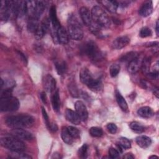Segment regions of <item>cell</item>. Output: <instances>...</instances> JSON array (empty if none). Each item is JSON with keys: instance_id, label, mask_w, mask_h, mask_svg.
<instances>
[{"instance_id": "cell-39", "label": "cell", "mask_w": 159, "mask_h": 159, "mask_svg": "<svg viewBox=\"0 0 159 159\" xmlns=\"http://www.w3.org/2000/svg\"><path fill=\"white\" fill-rule=\"evenodd\" d=\"M42 116H43V117L44 119L46 125L48 126V127L49 128L50 123L49 122V119H48V116L47 114V112H46V111L45 110V109L43 107H42Z\"/></svg>"}, {"instance_id": "cell-10", "label": "cell", "mask_w": 159, "mask_h": 159, "mask_svg": "<svg viewBox=\"0 0 159 159\" xmlns=\"http://www.w3.org/2000/svg\"><path fill=\"white\" fill-rule=\"evenodd\" d=\"M11 134L20 140H30L33 138L31 133L23 129H13Z\"/></svg>"}, {"instance_id": "cell-40", "label": "cell", "mask_w": 159, "mask_h": 159, "mask_svg": "<svg viewBox=\"0 0 159 159\" xmlns=\"http://www.w3.org/2000/svg\"><path fill=\"white\" fill-rule=\"evenodd\" d=\"M40 98H41L42 102H43L44 104H46V103H47V96H46V94L45 93V92H42V93L40 94Z\"/></svg>"}, {"instance_id": "cell-12", "label": "cell", "mask_w": 159, "mask_h": 159, "mask_svg": "<svg viewBox=\"0 0 159 159\" xmlns=\"http://www.w3.org/2000/svg\"><path fill=\"white\" fill-rule=\"evenodd\" d=\"M80 14L84 25L89 26L92 22L91 13L87 7L83 6L80 9Z\"/></svg>"}, {"instance_id": "cell-16", "label": "cell", "mask_w": 159, "mask_h": 159, "mask_svg": "<svg viewBox=\"0 0 159 159\" xmlns=\"http://www.w3.org/2000/svg\"><path fill=\"white\" fill-rule=\"evenodd\" d=\"M45 6H46L45 2L42 1H36L34 14L32 17L39 19V17L41 16V15L43 14L45 9Z\"/></svg>"}, {"instance_id": "cell-33", "label": "cell", "mask_w": 159, "mask_h": 159, "mask_svg": "<svg viewBox=\"0 0 159 159\" xmlns=\"http://www.w3.org/2000/svg\"><path fill=\"white\" fill-rule=\"evenodd\" d=\"M67 129L68 132L73 139H78L80 137V131L77 128L73 126H68L67 127Z\"/></svg>"}, {"instance_id": "cell-42", "label": "cell", "mask_w": 159, "mask_h": 159, "mask_svg": "<svg viewBox=\"0 0 159 159\" xmlns=\"http://www.w3.org/2000/svg\"><path fill=\"white\" fill-rule=\"evenodd\" d=\"M155 31H156V34L157 35H158V31H159V29H158V20H157V22H156V27H155Z\"/></svg>"}, {"instance_id": "cell-30", "label": "cell", "mask_w": 159, "mask_h": 159, "mask_svg": "<svg viewBox=\"0 0 159 159\" xmlns=\"http://www.w3.org/2000/svg\"><path fill=\"white\" fill-rule=\"evenodd\" d=\"M89 134L92 137H99L102 136L103 132L102 130L98 127H93L89 129Z\"/></svg>"}, {"instance_id": "cell-38", "label": "cell", "mask_w": 159, "mask_h": 159, "mask_svg": "<svg viewBox=\"0 0 159 159\" xmlns=\"http://www.w3.org/2000/svg\"><path fill=\"white\" fill-rule=\"evenodd\" d=\"M106 127H107V130H108L110 133L113 134H115V133H116V132H117V127L116 125L115 124H114V123H109V124L107 125Z\"/></svg>"}, {"instance_id": "cell-32", "label": "cell", "mask_w": 159, "mask_h": 159, "mask_svg": "<svg viewBox=\"0 0 159 159\" xmlns=\"http://www.w3.org/2000/svg\"><path fill=\"white\" fill-rule=\"evenodd\" d=\"M120 67L118 64H112L110 66L109 69V72L110 75L112 77H116L119 73L120 71Z\"/></svg>"}, {"instance_id": "cell-24", "label": "cell", "mask_w": 159, "mask_h": 159, "mask_svg": "<svg viewBox=\"0 0 159 159\" xmlns=\"http://www.w3.org/2000/svg\"><path fill=\"white\" fill-rule=\"evenodd\" d=\"M55 66L58 75H63L66 71V63L61 60H56L55 61Z\"/></svg>"}, {"instance_id": "cell-14", "label": "cell", "mask_w": 159, "mask_h": 159, "mask_svg": "<svg viewBox=\"0 0 159 159\" xmlns=\"http://www.w3.org/2000/svg\"><path fill=\"white\" fill-rule=\"evenodd\" d=\"M142 60L140 59L139 56L134 58L133 60L129 63L128 65V71L129 73L134 74L137 72L139 68L141 67Z\"/></svg>"}, {"instance_id": "cell-27", "label": "cell", "mask_w": 159, "mask_h": 159, "mask_svg": "<svg viewBox=\"0 0 159 159\" xmlns=\"http://www.w3.org/2000/svg\"><path fill=\"white\" fill-rule=\"evenodd\" d=\"M139 56L138 53L135 52H130L124 55L120 58V60L123 62H130L133 60L134 58Z\"/></svg>"}, {"instance_id": "cell-34", "label": "cell", "mask_w": 159, "mask_h": 159, "mask_svg": "<svg viewBox=\"0 0 159 159\" xmlns=\"http://www.w3.org/2000/svg\"><path fill=\"white\" fill-rule=\"evenodd\" d=\"M139 35L142 38H145V37H149L152 35V30H150V28H148L147 27H143L142 29H141Z\"/></svg>"}, {"instance_id": "cell-17", "label": "cell", "mask_w": 159, "mask_h": 159, "mask_svg": "<svg viewBox=\"0 0 159 159\" xmlns=\"http://www.w3.org/2000/svg\"><path fill=\"white\" fill-rule=\"evenodd\" d=\"M153 12V5L152 1L145 2L139 9V14L142 17H147Z\"/></svg>"}, {"instance_id": "cell-15", "label": "cell", "mask_w": 159, "mask_h": 159, "mask_svg": "<svg viewBox=\"0 0 159 159\" xmlns=\"http://www.w3.org/2000/svg\"><path fill=\"white\" fill-rule=\"evenodd\" d=\"M65 116L66 119L75 125H78L80 124L81 119L76 114V112L71 109H67L65 111Z\"/></svg>"}, {"instance_id": "cell-41", "label": "cell", "mask_w": 159, "mask_h": 159, "mask_svg": "<svg viewBox=\"0 0 159 159\" xmlns=\"http://www.w3.org/2000/svg\"><path fill=\"white\" fill-rule=\"evenodd\" d=\"M124 158H126V159H130V158H134L135 157L130 153H126L124 157H123Z\"/></svg>"}, {"instance_id": "cell-31", "label": "cell", "mask_w": 159, "mask_h": 159, "mask_svg": "<svg viewBox=\"0 0 159 159\" xmlns=\"http://www.w3.org/2000/svg\"><path fill=\"white\" fill-rule=\"evenodd\" d=\"M150 65V58H147L142 60L141 68L143 73H148Z\"/></svg>"}, {"instance_id": "cell-28", "label": "cell", "mask_w": 159, "mask_h": 159, "mask_svg": "<svg viewBox=\"0 0 159 159\" xmlns=\"http://www.w3.org/2000/svg\"><path fill=\"white\" fill-rule=\"evenodd\" d=\"M9 158L17 159H30L32 157L28 154L24 153L22 152H12L9 154Z\"/></svg>"}, {"instance_id": "cell-2", "label": "cell", "mask_w": 159, "mask_h": 159, "mask_svg": "<svg viewBox=\"0 0 159 159\" xmlns=\"http://www.w3.org/2000/svg\"><path fill=\"white\" fill-rule=\"evenodd\" d=\"M1 145L11 152H23L25 148L24 143L12 134L1 137Z\"/></svg>"}, {"instance_id": "cell-18", "label": "cell", "mask_w": 159, "mask_h": 159, "mask_svg": "<svg viewBox=\"0 0 159 159\" xmlns=\"http://www.w3.org/2000/svg\"><path fill=\"white\" fill-rule=\"evenodd\" d=\"M137 144L142 148H148L152 143V140L149 137L146 135L138 136L135 139Z\"/></svg>"}, {"instance_id": "cell-25", "label": "cell", "mask_w": 159, "mask_h": 159, "mask_svg": "<svg viewBox=\"0 0 159 159\" xmlns=\"http://www.w3.org/2000/svg\"><path fill=\"white\" fill-rule=\"evenodd\" d=\"M61 137L63 140V141L66 143V144L70 145L73 143V138L71 136L70 133L68 131L67 127H63L61 129Z\"/></svg>"}, {"instance_id": "cell-43", "label": "cell", "mask_w": 159, "mask_h": 159, "mask_svg": "<svg viewBox=\"0 0 159 159\" xmlns=\"http://www.w3.org/2000/svg\"><path fill=\"white\" fill-rule=\"evenodd\" d=\"M157 158L158 157L156 156V155H152V156H150V157H149V158Z\"/></svg>"}, {"instance_id": "cell-4", "label": "cell", "mask_w": 159, "mask_h": 159, "mask_svg": "<svg viewBox=\"0 0 159 159\" xmlns=\"http://www.w3.org/2000/svg\"><path fill=\"white\" fill-rule=\"evenodd\" d=\"M81 81L94 91H99L102 89V83L99 80L94 79L87 68H83L80 73Z\"/></svg>"}, {"instance_id": "cell-22", "label": "cell", "mask_w": 159, "mask_h": 159, "mask_svg": "<svg viewBox=\"0 0 159 159\" xmlns=\"http://www.w3.org/2000/svg\"><path fill=\"white\" fill-rule=\"evenodd\" d=\"M52 107L53 110L56 112H58L60 107V100L59 92L58 89H57L52 95Z\"/></svg>"}, {"instance_id": "cell-1", "label": "cell", "mask_w": 159, "mask_h": 159, "mask_svg": "<svg viewBox=\"0 0 159 159\" xmlns=\"http://www.w3.org/2000/svg\"><path fill=\"white\" fill-rule=\"evenodd\" d=\"M5 122L11 128L22 129L31 127L34 122V119L30 115L17 114L7 117Z\"/></svg>"}, {"instance_id": "cell-3", "label": "cell", "mask_w": 159, "mask_h": 159, "mask_svg": "<svg viewBox=\"0 0 159 159\" xmlns=\"http://www.w3.org/2000/svg\"><path fill=\"white\" fill-rule=\"evenodd\" d=\"M68 30L70 37L75 40H81L83 37V30L78 18L73 14L68 19Z\"/></svg>"}, {"instance_id": "cell-5", "label": "cell", "mask_w": 159, "mask_h": 159, "mask_svg": "<svg viewBox=\"0 0 159 159\" xmlns=\"http://www.w3.org/2000/svg\"><path fill=\"white\" fill-rule=\"evenodd\" d=\"M84 53L94 63H99L103 59V54L93 41H89L84 44L82 48Z\"/></svg>"}, {"instance_id": "cell-19", "label": "cell", "mask_w": 159, "mask_h": 159, "mask_svg": "<svg viewBox=\"0 0 159 159\" xmlns=\"http://www.w3.org/2000/svg\"><path fill=\"white\" fill-rule=\"evenodd\" d=\"M99 2L102 4L104 7L111 12H116L119 6V4L116 1L104 0L99 1Z\"/></svg>"}, {"instance_id": "cell-23", "label": "cell", "mask_w": 159, "mask_h": 159, "mask_svg": "<svg viewBox=\"0 0 159 159\" xmlns=\"http://www.w3.org/2000/svg\"><path fill=\"white\" fill-rule=\"evenodd\" d=\"M39 25V19L35 18V17H29L28 23H27V29L30 32L35 33L37 29H38Z\"/></svg>"}, {"instance_id": "cell-36", "label": "cell", "mask_w": 159, "mask_h": 159, "mask_svg": "<svg viewBox=\"0 0 159 159\" xmlns=\"http://www.w3.org/2000/svg\"><path fill=\"white\" fill-rule=\"evenodd\" d=\"M69 91L70 92L71 94L76 98V97H78L79 96V92H78V88L76 86L75 84L74 83H70V84L69 85Z\"/></svg>"}, {"instance_id": "cell-13", "label": "cell", "mask_w": 159, "mask_h": 159, "mask_svg": "<svg viewBox=\"0 0 159 159\" xmlns=\"http://www.w3.org/2000/svg\"><path fill=\"white\" fill-rule=\"evenodd\" d=\"M69 34L66 29L61 26L57 30V40L58 42L62 44H66L69 42Z\"/></svg>"}, {"instance_id": "cell-21", "label": "cell", "mask_w": 159, "mask_h": 159, "mask_svg": "<svg viewBox=\"0 0 159 159\" xmlns=\"http://www.w3.org/2000/svg\"><path fill=\"white\" fill-rule=\"evenodd\" d=\"M116 98L118 103V105L120 106L121 109L124 111H127L128 110L127 103L124 98L117 90L116 91Z\"/></svg>"}, {"instance_id": "cell-35", "label": "cell", "mask_w": 159, "mask_h": 159, "mask_svg": "<svg viewBox=\"0 0 159 159\" xmlns=\"http://www.w3.org/2000/svg\"><path fill=\"white\" fill-rule=\"evenodd\" d=\"M88 151V145L84 143L78 150V155L81 158H86Z\"/></svg>"}, {"instance_id": "cell-26", "label": "cell", "mask_w": 159, "mask_h": 159, "mask_svg": "<svg viewBox=\"0 0 159 159\" xmlns=\"http://www.w3.org/2000/svg\"><path fill=\"white\" fill-rule=\"evenodd\" d=\"M130 128L131 129V130L132 131H134V132L140 134V133H142L144 130H145V127L143 125H142L140 123L134 121V122H132L130 124Z\"/></svg>"}, {"instance_id": "cell-11", "label": "cell", "mask_w": 159, "mask_h": 159, "mask_svg": "<svg viewBox=\"0 0 159 159\" xmlns=\"http://www.w3.org/2000/svg\"><path fill=\"white\" fill-rule=\"evenodd\" d=\"M130 42V38L126 35H123L116 38L112 43V47L115 49H121L127 46Z\"/></svg>"}, {"instance_id": "cell-37", "label": "cell", "mask_w": 159, "mask_h": 159, "mask_svg": "<svg viewBox=\"0 0 159 159\" xmlns=\"http://www.w3.org/2000/svg\"><path fill=\"white\" fill-rule=\"evenodd\" d=\"M120 152L113 147H111L109 150V156L111 158H117L119 157Z\"/></svg>"}, {"instance_id": "cell-6", "label": "cell", "mask_w": 159, "mask_h": 159, "mask_svg": "<svg viewBox=\"0 0 159 159\" xmlns=\"http://www.w3.org/2000/svg\"><path fill=\"white\" fill-rule=\"evenodd\" d=\"M92 20L100 27H108L110 26L111 20L106 12L99 6H94L91 11Z\"/></svg>"}, {"instance_id": "cell-8", "label": "cell", "mask_w": 159, "mask_h": 159, "mask_svg": "<svg viewBox=\"0 0 159 159\" xmlns=\"http://www.w3.org/2000/svg\"><path fill=\"white\" fill-rule=\"evenodd\" d=\"M75 112L80 118L81 120L85 121L88 119V112L84 104L81 101H76L75 104Z\"/></svg>"}, {"instance_id": "cell-7", "label": "cell", "mask_w": 159, "mask_h": 159, "mask_svg": "<svg viewBox=\"0 0 159 159\" xmlns=\"http://www.w3.org/2000/svg\"><path fill=\"white\" fill-rule=\"evenodd\" d=\"M19 101L17 98L9 96H1L0 109L2 112H12L17 111L19 107Z\"/></svg>"}, {"instance_id": "cell-29", "label": "cell", "mask_w": 159, "mask_h": 159, "mask_svg": "<svg viewBox=\"0 0 159 159\" xmlns=\"http://www.w3.org/2000/svg\"><path fill=\"white\" fill-rule=\"evenodd\" d=\"M117 145L122 149H128L131 147V143L130 140L125 137H120L119 139Z\"/></svg>"}, {"instance_id": "cell-20", "label": "cell", "mask_w": 159, "mask_h": 159, "mask_svg": "<svg viewBox=\"0 0 159 159\" xmlns=\"http://www.w3.org/2000/svg\"><path fill=\"white\" fill-rule=\"evenodd\" d=\"M137 114L142 117L150 118L153 116L154 112L151 107L148 106H143L138 109Z\"/></svg>"}, {"instance_id": "cell-9", "label": "cell", "mask_w": 159, "mask_h": 159, "mask_svg": "<svg viewBox=\"0 0 159 159\" xmlns=\"http://www.w3.org/2000/svg\"><path fill=\"white\" fill-rule=\"evenodd\" d=\"M43 85L45 90L47 93H52L56 87V81L50 75H47L43 80Z\"/></svg>"}]
</instances>
